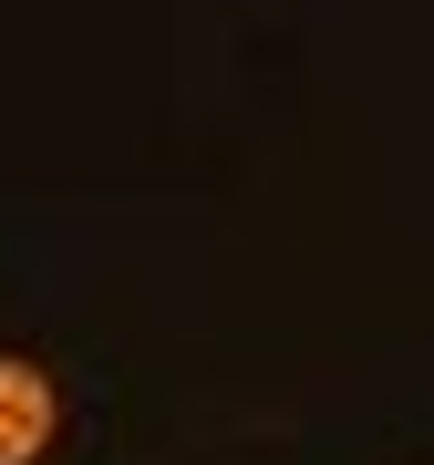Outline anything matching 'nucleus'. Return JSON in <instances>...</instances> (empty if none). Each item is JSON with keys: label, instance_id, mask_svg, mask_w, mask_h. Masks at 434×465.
Wrapping results in <instances>:
<instances>
[{"label": "nucleus", "instance_id": "nucleus-1", "mask_svg": "<svg viewBox=\"0 0 434 465\" xmlns=\"http://www.w3.org/2000/svg\"><path fill=\"white\" fill-rule=\"evenodd\" d=\"M52 372L42 362H21V351H0V465H32L52 445Z\"/></svg>", "mask_w": 434, "mask_h": 465}]
</instances>
